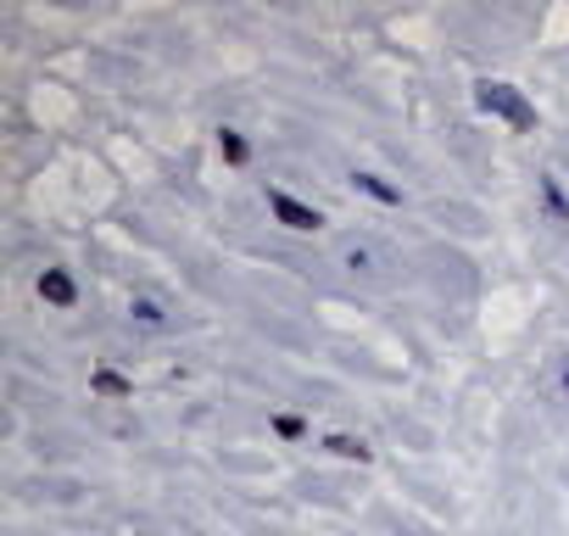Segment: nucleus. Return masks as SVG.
<instances>
[{
  "instance_id": "nucleus-5",
  "label": "nucleus",
  "mask_w": 569,
  "mask_h": 536,
  "mask_svg": "<svg viewBox=\"0 0 569 536\" xmlns=\"http://www.w3.org/2000/svg\"><path fill=\"white\" fill-rule=\"evenodd\" d=\"M358 185H363L369 196H380V201H397V190H391V185H380V179H369V173H358Z\"/></svg>"
},
{
  "instance_id": "nucleus-2",
  "label": "nucleus",
  "mask_w": 569,
  "mask_h": 536,
  "mask_svg": "<svg viewBox=\"0 0 569 536\" xmlns=\"http://www.w3.org/2000/svg\"><path fill=\"white\" fill-rule=\"evenodd\" d=\"M268 207H273V218H279V224H291V229H319V224H325V218H319L313 207L291 201L284 190H273V196H268Z\"/></svg>"
},
{
  "instance_id": "nucleus-1",
  "label": "nucleus",
  "mask_w": 569,
  "mask_h": 536,
  "mask_svg": "<svg viewBox=\"0 0 569 536\" xmlns=\"http://www.w3.org/2000/svg\"><path fill=\"white\" fill-rule=\"evenodd\" d=\"M475 101L486 107V112H497L502 123H513V129H536V112H530V101L513 90V85H475Z\"/></svg>"
},
{
  "instance_id": "nucleus-4",
  "label": "nucleus",
  "mask_w": 569,
  "mask_h": 536,
  "mask_svg": "<svg viewBox=\"0 0 569 536\" xmlns=\"http://www.w3.org/2000/svg\"><path fill=\"white\" fill-rule=\"evenodd\" d=\"M330 447H336L341 458H358V464L369 458V447H363V441H352V436H330Z\"/></svg>"
},
{
  "instance_id": "nucleus-3",
  "label": "nucleus",
  "mask_w": 569,
  "mask_h": 536,
  "mask_svg": "<svg viewBox=\"0 0 569 536\" xmlns=\"http://www.w3.org/2000/svg\"><path fill=\"white\" fill-rule=\"evenodd\" d=\"M40 297H46V302H57V308H68V302H73V280L51 268V275L40 280Z\"/></svg>"
}]
</instances>
